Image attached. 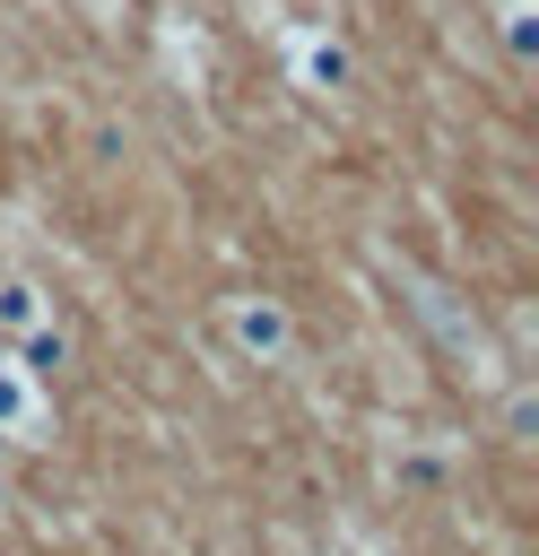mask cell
Wrapping results in <instances>:
<instances>
[{
  "label": "cell",
  "instance_id": "cell-5",
  "mask_svg": "<svg viewBox=\"0 0 539 556\" xmlns=\"http://www.w3.org/2000/svg\"><path fill=\"white\" fill-rule=\"evenodd\" d=\"M496 26H504V52H513V61H530V52H539V0H504V9H496Z\"/></svg>",
  "mask_w": 539,
  "mask_h": 556
},
{
  "label": "cell",
  "instance_id": "cell-4",
  "mask_svg": "<svg viewBox=\"0 0 539 556\" xmlns=\"http://www.w3.org/2000/svg\"><path fill=\"white\" fill-rule=\"evenodd\" d=\"M35 321H52V295L26 269H0V339H26Z\"/></svg>",
  "mask_w": 539,
  "mask_h": 556
},
{
  "label": "cell",
  "instance_id": "cell-2",
  "mask_svg": "<svg viewBox=\"0 0 539 556\" xmlns=\"http://www.w3.org/2000/svg\"><path fill=\"white\" fill-rule=\"evenodd\" d=\"M287 61H296V87H304V96H348V87H356L348 43H339V35H322V26H296Z\"/></svg>",
  "mask_w": 539,
  "mask_h": 556
},
{
  "label": "cell",
  "instance_id": "cell-3",
  "mask_svg": "<svg viewBox=\"0 0 539 556\" xmlns=\"http://www.w3.org/2000/svg\"><path fill=\"white\" fill-rule=\"evenodd\" d=\"M43 391H35V374L26 365H0V434L9 443H43Z\"/></svg>",
  "mask_w": 539,
  "mask_h": 556
},
{
  "label": "cell",
  "instance_id": "cell-6",
  "mask_svg": "<svg viewBox=\"0 0 539 556\" xmlns=\"http://www.w3.org/2000/svg\"><path fill=\"white\" fill-rule=\"evenodd\" d=\"M0 513H9V460H0Z\"/></svg>",
  "mask_w": 539,
  "mask_h": 556
},
{
  "label": "cell",
  "instance_id": "cell-1",
  "mask_svg": "<svg viewBox=\"0 0 539 556\" xmlns=\"http://www.w3.org/2000/svg\"><path fill=\"white\" fill-rule=\"evenodd\" d=\"M226 330H235V348L252 365H287V348H296V321H287L278 295H235L226 304Z\"/></svg>",
  "mask_w": 539,
  "mask_h": 556
}]
</instances>
